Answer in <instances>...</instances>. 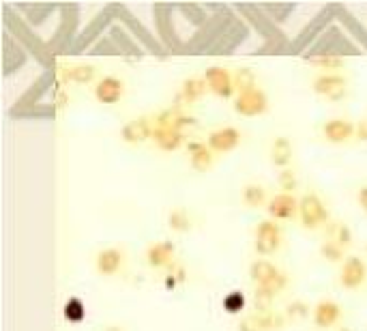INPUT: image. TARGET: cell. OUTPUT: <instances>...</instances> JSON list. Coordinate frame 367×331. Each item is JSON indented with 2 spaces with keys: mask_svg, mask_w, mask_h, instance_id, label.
<instances>
[{
  "mask_svg": "<svg viewBox=\"0 0 367 331\" xmlns=\"http://www.w3.org/2000/svg\"><path fill=\"white\" fill-rule=\"evenodd\" d=\"M298 217H301V226L305 230H318L320 226L331 222L326 205L322 203V198L314 191L301 196V203H298Z\"/></svg>",
  "mask_w": 367,
  "mask_h": 331,
  "instance_id": "obj_1",
  "label": "cell"
},
{
  "mask_svg": "<svg viewBox=\"0 0 367 331\" xmlns=\"http://www.w3.org/2000/svg\"><path fill=\"white\" fill-rule=\"evenodd\" d=\"M282 228L277 222L273 219H262L256 228V241H254V248H256V254L258 256H273L279 252L282 248Z\"/></svg>",
  "mask_w": 367,
  "mask_h": 331,
  "instance_id": "obj_2",
  "label": "cell"
},
{
  "mask_svg": "<svg viewBox=\"0 0 367 331\" xmlns=\"http://www.w3.org/2000/svg\"><path fill=\"white\" fill-rule=\"evenodd\" d=\"M312 88L316 95L328 99V102H342V99L348 95V80L340 74L326 72V74H320L314 78Z\"/></svg>",
  "mask_w": 367,
  "mask_h": 331,
  "instance_id": "obj_3",
  "label": "cell"
},
{
  "mask_svg": "<svg viewBox=\"0 0 367 331\" xmlns=\"http://www.w3.org/2000/svg\"><path fill=\"white\" fill-rule=\"evenodd\" d=\"M153 131H155V121L148 116H138L131 119L123 125L120 129V140L131 147H140L148 140H153Z\"/></svg>",
  "mask_w": 367,
  "mask_h": 331,
  "instance_id": "obj_4",
  "label": "cell"
},
{
  "mask_svg": "<svg viewBox=\"0 0 367 331\" xmlns=\"http://www.w3.org/2000/svg\"><path fill=\"white\" fill-rule=\"evenodd\" d=\"M269 110V97L262 88H254V90H247V93H241L237 95L235 99V112L241 114V116H260Z\"/></svg>",
  "mask_w": 367,
  "mask_h": 331,
  "instance_id": "obj_5",
  "label": "cell"
},
{
  "mask_svg": "<svg viewBox=\"0 0 367 331\" xmlns=\"http://www.w3.org/2000/svg\"><path fill=\"white\" fill-rule=\"evenodd\" d=\"M298 203L301 198H296L294 194H275L269 198V205H266V213L273 222H286V219H294L298 215Z\"/></svg>",
  "mask_w": 367,
  "mask_h": 331,
  "instance_id": "obj_6",
  "label": "cell"
},
{
  "mask_svg": "<svg viewBox=\"0 0 367 331\" xmlns=\"http://www.w3.org/2000/svg\"><path fill=\"white\" fill-rule=\"evenodd\" d=\"M205 82L209 86V90L213 95H217L219 99H230L232 95H235V74H230L226 67H219V65H215V67H209L205 72Z\"/></svg>",
  "mask_w": 367,
  "mask_h": 331,
  "instance_id": "obj_7",
  "label": "cell"
},
{
  "mask_svg": "<svg viewBox=\"0 0 367 331\" xmlns=\"http://www.w3.org/2000/svg\"><path fill=\"white\" fill-rule=\"evenodd\" d=\"M367 282V262L359 256H348L340 271V284L346 290H356Z\"/></svg>",
  "mask_w": 367,
  "mask_h": 331,
  "instance_id": "obj_8",
  "label": "cell"
},
{
  "mask_svg": "<svg viewBox=\"0 0 367 331\" xmlns=\"http://www.w3.org/2000/svg\"><path fill=\"white\" fill-rule=\"evenodd\" d=\"M176 258V245L172 241H157L151 243L144 252V260L151 269H165V267H172Z\"/></svg>",
  "mask_w": 367,
  "mask_h": 331,
  "instance_id": "obj_9",
  "label": "cell"
},
{
  "mask_svg": "<svg viewBox=\"0 0 367 331\" xmlns=\"http://www.w3.org/2000/svg\"><path fill=\"white\" fill-rule=\"evenodd\" d=\"M356 123L348 119H331L322 125V138L331 144H346L354 140Z\"/></svg>",
  "mask_w": 367,
  "mask_h": 331,
  "instance_id": "obj_10",
  "label": "cell"
},
{
  "mask_svg": "<svg viewBox=\"0 0 367 331\" xmlns=\"http://www.w3.org/2000/svg\"><path fill=\"white\" fill-rule=\"evenodd\" d=\"M125 97V82L116 76H106L95 86V99L104 106H116Z\"/></svg>",
  "mask_w": 367,
  "mask_h": 331,
  "instance_id": "obj_11",
  "label": "cell"
},
{
  "mask_svg": "<svg viewBox=\"0 0 367 331\" xmlns=\"http://www.w3.org/2000/svg\"><path fill=\"white\" fill-rule=\"evenodd\" d=\"M207 144L213 153H230L241 144V131L237 127H219L209 134Z\"/></svg>",
  "mask_w": 367,
  "mask_h": 331,
  "instance_id": "obj_12",
  "label": "cell"
},
{
  "mask_svg": "<svg viewBox=\"0 0 367 331\" xmlns=\"http://www.w3.org/2000/svg\"><path fill=\"white\" fill-rule=\"evenodd\" d=\"M185 151L189 155V166L195 173H209L215 163V153L209 149L205 140H189L185 144Z\"/></svg>",
  "mask_w": 367,
  "mask_h": 331,
  "instance_id": "obj_13",
  "label": "cell"
},
{
  "mask_svg": "<svg viewBox=\"0 0 367 331\" xmlns=\"http://www.w3.org/2000/svg\"><path fill=\"white\" fill-rule=\"evenodd\" d=\"M123 264H125V252L118 248H104L95 256V269L104 278L116 276L123 269Z\"/></svg>",
  "mask_w": 367,
  "mask_h": 331,
  "instance_id": "obj_14",
  "label": "cell"
},
{
  "mask_svg": "<svg viewBox=\"0 0 367 331\" xmlns=\"http://www.w3.org/2000/svg\"><path fill=\"white\" fill-rule=\"evenodd\" d=\"M342 318V306L333 299H322L314 306L312 320L318 329H331L333 325H338Z\"/></svg>",
  "mask_w": 367,
  "mask_h": 331,
  "instance_id": "obj_15",
  "label": "cell"
},
{
  "mask_svg": "<svg viewBox=\"0 0 367 331\" xmlns=\"http://www.w3.org/2000/svg\"><path fill=\"white\" fill-rule=\"evenodd\" d=\"M153 142L163 153L179 151L183 144H187L185 142V134H181V131H176V129H159V127H155V131H153Z\"/></svg>",
  "mask_w": 367,
  "mask_h": 331,
  "instance_id": "obj_16",
  "label": "cell"
},
{
  "mask_svg": "<svg viewBox=\"0 0 367 331\" xmlns=\"http://www.w3.org/2000/svg\"><path fill=\"white\" fill-rule=\"evenodd\" d=\"M292 157H294V147H292L290 138L277 136V138L271 142V163L284 170V168H290Z\"/></svg>",
  "mask_w": 367,
  "mask_h": 331,
  "instance_id": "obj_17",
  "label": "cell"
},
{
  "mask_svg": "<svg viewBox=\"0 0 367 331\" xmlns=\"http://www.w3.org/2000/svg\"><path fill=\"white\" fill-rule=\"evenodd\" d=\"M97 78V69L92 65H71L60 69V80L69 84H90Z\"/></svg>",
  "mask_w": 367,
  "mask_h": 331,
  "instance_id": "obj_18",
  "label": "cell"
},
{
  "mask_svg": "<svg viewBox=\"0 0 367 331\" xmlns=\"http://www.w3.org/2000/svg\"><path fill=\"white\" fill-rule=\"evenodd\" d=\"M209 86L205 82V78H187L181 86V93H179V102L183 104H193V102H200L205 95H207Z\"/></svg>",
  "mask_w": 367,
  "mask_h": 331,
  "instance_id": "obj_19",
  "label": "cell"
},
{
  "mask_svg": "<svg viewBox=\"0 0 367 331\" xmlns=\"http://www.w3.org/2000/svg\"><path fill=\"white\" fill-rule=\"evenodd\" d=\"M279 269L271 260H264V258H258L249 264V278L256 286H262L264 282H269Z\"/></svg>",
  "mask_w": 367,
  "mask_h": 331,
  "instance_id": "obj_20",
  "label": "cell"
},
{
  "mask_svg": "<svg viewBox=\"0 0 367 331\" xmlns=\"http://www.w3.org/2000/svg\"><path fill=\"white\" fill-rule=\"evenodd\" d=\"M326 235H328V241L342 245L344 250H348L352 245V230L346 222H328L326 224Z\"/></svg>",
  "mask_w": 367,
  "mask_h": 331,
  "instance_id": "obj_21",
  "label": "cell"
},
{
  "mask_svg": "<svg viewBox=\"0 0 367 331\" xmlns=\"http://www.w3.org/2000/svg\"><path fill=\"white\" fill-rule=\"evenodd\" d=\"M243 205L249 209H260L264 205H269L266 201V189L260 183H247L243 187Z\"/></svg>",
  "mask_w": 367,
  "mask_h": 331,
  "instance_id": "obj_22",
  "label": "cell"
},
{
  "mask_svg": "<svg viewBox=\"0 0 367 331\" xmlns=\"http://www.w3.org/2000/svg\"><path fill=\"white\" fill-rule=\"evenodd\" d=\"M168 226L174 230L179 235H185L193 228V222H191V215L183 209V207H174L170 213H168Z\"/></svg>",
  "mask_w": 367,
  "mask_h": 331,
  "instance_id": "obj_23",
  "label": "cell"
},
{
  "mask_svg": "<svg viewBox=\"0 0 367 331\" xmlns=\"http://www.w3.org/2000/svg\"><path fill=\"white\" fill-rule=\"evenodd\" d=\"M235 88L237 93H247V90H254L258 88V76L251 67H241L235 72Z\"/></svg>",
  "mask_w": 367,
  "mask_h": 331,
  "instance_id": "obj_24",
  "label": "cell"
},
{
  "mask_svg": "<svg viewBox=\"0 0 367 331\" xmlns=\"http://www.w3.org/2000/svg\"><path fill=\"white\" fill-rule=\"evenodd\" d=\"M62 316H64V320H69V323H82L86 318V306H84V302L78 299V297H69V299L64 302Z\"/></svg>",
  "mask_w": 367,
  "mask_h": 331,
  "instance_id": "obj_25",
  "label": "cell"
},
{
  "mask_svg": "<svg viewBox=\"0 0 367 331\" xmlns=\"http://www.w3.org/2000/svg\"><path fill=\"white\" fill-rule=\"evenodd\" d=\"M245 304H247V299H245V295L241 292V290H232V292H228L223 299H221V306H223V310L228 312V314H241L243 310H245Z\"/></svg>",
  "mask_w": 367,
  "mask_h": 331,
  "instance_id": "obj_26",
  "label": "cell"
},
{
  "mask_svg": "<svg viewBox=\"0 0 367 331\" xmlns=\"http://www.w3.org/2000/svg\"><path fill=\"white\" fill-rule=\"evenodd\" d=\"M260 318V325H262V331H282L288 323L286 314H279V312H266V314H258Z\"/></svg>",
  "mask_w": 367,
  "mask_h": 331,
  "instance_id": "obj_27",
  "label": "cell"
},
{
  "mask_svg": "<svg viewBox=\"0 0 367 331\" xmlns=\"http://www.w3.org/2000/svg\"><path fill=\"white\" fill-rule=\"evenodd\" d=\"M310 312H314L305 302H301V299H294L292 304H288V308H286V318L288 320H292V323H301V320H305V318H310Z\"/></svg>",
  "mask_w": 367,
  "mask_h": 331,
  "instance_id": "obj_28",
  "label": "cell"
},
{
  "mask_svg": "<svg viewBox=\"0 0 367 331\" xmlns=\"http://www.w3.org/2000/svg\"><path fill=\"white\" fill-rule=\"evenodd\" d=\"M286 286H288V276L279 269L269 282H264L262 286H256V288H262L264 292H269L271 297H277L279 292H284L286 290Z\"/></svg>",
  "mask_w": 367,
  "mask_h": 331,
  "instance_id": "obj_29",
  "label": "cell"
},
{
  "mask_svg": "<svg viewBox=\"0 0 367 331\" xmlns=\"http://www.w3.org/2000/svg\"><path fill=\"white\" fill-rule=\"evenodd\" d=\"M344 248L342 245H338V243H333V241H324L322 245H320V256L324 258V260H328V262H342L344 264Z\"/></svg>",
  "mask_w": 367,
  "mask_h": 331,
  "instance_id": "obj_30",
  "label": "cell"
},
{
  "mask_svg": "<svg viewBox=\"0 0 367 331\" xmlns=\"http://www.w3.org/2000/svg\"><path fill=\"white\" fill-rule=\"evenodd\" d=\"M277 185L284 194H294L298 189V177L292 168H284L279 175H277Z\"/></svg>",
  "mask_w": 367,
  "mask_h": 331,
  "instance_id": "obj_31",
  "label": "cell"
},
{
  "mask_svg": "<svg viewBox=\"0 0 367 331\" xmlns=\"http://www.w3.org/2000/svg\"><path fill=\"white\" fill-rule=\"evenodd\" d=\"M310 62L316 65V67H320V69H342V67H344V58H340V56H331V54L310 58Z\"/></svg>",
  "mask_w": 367,
  "mask_h": 331,
  "instance_id": "obj_32",
  "label": "cell"
},
{
  "mask_svg": "<svg viewBox=\"0 0 367 331\" xmlns=\"http://www.w3.org/2000/svg\"><path fill=\"white\" fill-rule=\"evenodd\" d=\"M237 331H262V325H260V318H258V314L245 316V318H243V320L239 323Z\"/></svg>",
  "mask_w": 367,
  "mask_h": 331,
  "instance_id": "obj_33",
  "label": "cell"
},
{
  "mask_svg": "<svg viewBox=\"0 0 367 331\" xmlns=\"http://www.w3.org/2000/svg\"><path fill=\"white\" fill-rule=\"evenodd\" d=\"M193 125H195V119H193V116H189V114H183V112H181V114L176 116L174 129H176V131H181V134H185V129H187V127H193Z\"/></svg>",
  "mask_w": 367,
  "mask_h": 331,
  "instance_id": "obj_34",
  "label": "cell"
},
{
  "mask_svg": "<svg viewBox=\"0 0 367 331\" xmlns=\"http://www.w3.org/2000/svg\"><path fill=\"white\" fill-rule=\"evenodd\" d=\"M354 140H359V142H367V116H365V119H361V121L356 123V134H354Z\"/></svg>",
  "mask_w": 367,
  "mask_h": 331,
  "instance_id": "obj_35",
  "label": "cell"
},
{
  "mask_svg": "<svg viewBox=\"0 0 367 331\" xmlns=\"http://www.w3.org/2000/svg\"><path fill=\"white\" fill-rule=\"evenodd\" d=\"M170 273H172V276H174V278H176L181 284L187 280V269L183 267V264H179V262H174V264H172V267H170Z\"/></svg>",
  "mask_w": 367,
  "mask_h": 331,
  "instance_id": "obj_36",
  "label": "cell"
},
{
  "mask_svg": "<svg viewBox=\"0 0 367 331\" xmlns=\"http://www.w3.org/2000/svg\"><path fill=\"white\" fill-rule=\"evenodd\" d=\"M356 201H359V207L367 213V185H363L356 194Z\"/></svg>",
  "mask_w": 367,
  "mask_h": 331,
  "instance_id": "obj_37",
  "label": "cell"
},
{
  "mask_svg": "<svg viewBox=\"0 0 367 331\" xmlns=\"http://www.w3.org/2000/svg\"><path fill=\"white\" fill-rule=\"evenodd\" d=\"M179 284H181V282H179V280H176V278H174V276H172V273L168 271V276H165V280H163V286L168 288V290H174V288H176Z\"/></svg>",
  "mask_w": 367,
  "mask_h": 331,
  "instance_id": "obj_38",
  "label": "cell"
},
{
  "mask_svg": "<svg viewBox=\"0 0 367 331\" xmlns=\"http://www.w3.org/2000/svg\"><path fill=\"white\" fill-rule=\"evenodd\" d=\"M104 331H123V329H120V327H114V325H112V327H108V329H104Z\"/></svg>",
  "mask_w": 367,
  "mask_h": 331,
  "instance_id": "obj_39",
  "label": "cell"
},
{
  "mask_svg": "<svg viewBox=\"0 0 367 331\" xmlns=\"http://www.w3.org/2000/svg\"><path fill=\"white\" fill-rule=\"evenodd\" d=\"M340 331H350V329H348V327H342V329H340Z\"/></svg>",
  "mask_w": 367,
  "mask_h": 331,
  "instance_id": "obj_40",
  "label": "cell"
},
{
  "mask_svg": "<svg viewBox=\"0 0 367 331\" xmlns=\"http://www.w3.org/2000/svg\"><path fill=\"white\" fill-rule=\"evenodd\" d=\"M365 252H367V245H365Z\"/></svg>",
  "mask_w": 367,
  "mask_h": 331,
  "instance_id": "obj_41",
  "label": "cell"
}]
</instances>
